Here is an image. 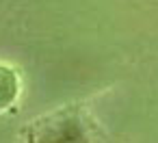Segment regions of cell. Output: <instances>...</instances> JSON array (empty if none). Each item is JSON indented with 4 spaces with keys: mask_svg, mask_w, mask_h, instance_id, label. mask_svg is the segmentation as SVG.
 <instances>
[{
    "mask_svg": "<svg viewBox=\"0 0 158 143\" xmlns=\"http://www.w3.org/2000/svg\"><path fill=\"white\" fill-rule=\"evenodd\" d=\"M22 143H98V141L80 111L59 108L31 121Z\"/></svg>",
    "mask_w": 158,
    "mask_h": 143,
    "instance_id": "6da1fadb",
    "label": "cell"
}]
</instances>
